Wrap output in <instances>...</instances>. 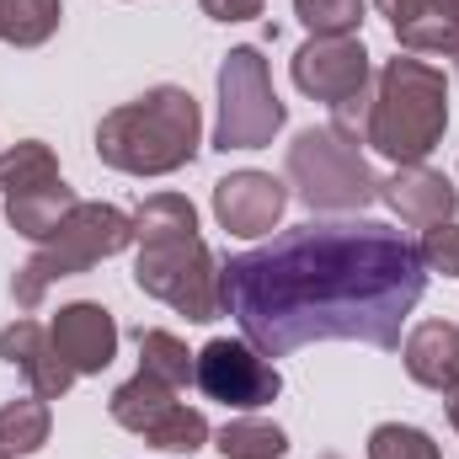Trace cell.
<instances>
[{"label": "cell", "mask_w": 459, "mask_h": 459, "mask_svg": "<svg viewBox=\"0 0 459 459\" xmlns=\"http://www.w3.org/2000/svg\"><path fill=\"white\" fill-rule=\"evenodd\" d=\"M422 294L428 267L417 246L379 220H310L220 262V305L262 358H289L310 342L395 352L401 321Z\"/></svg>", "instance_id": "6da1fadb"}, {"label": "cell", "mask_w": 459, "mask_h": 459, "mask_svg": "<svg viewBox=\"0 0 459 459\" xmlns=\"http://www.w3.org/2000/svg\"><path fill=\"white\" fill-rule=\"evenodd\" d=\"M134 283L187 321H220V262L198 235V209L182 193H150L134 209Z\"/></svg>", "instance_id": "7a4b0ae2"}, {"label": "cell", "mask_w": 459, "mask_h": 459, "mask_svg": "<svg viewBox=\"0 0 459 459\" xmlns=\"http://www.w3.org/2000/svg\"><path fill=\"white\" fill-rule=\"evenodd\" d=\"M198 144H204V113L182 86H155L97 123L102 166L128 177H171L198 160Z\"/></svg>", "instance_id": "3957f363"}, {"label": "cell", "mask_w": 459, "mask_h": 459, "mask_svg": "<svg viewBox=\"0 0 459 459\" xmlns=\"http://www.w3.org/2000/svg\"><path fill=\"white\" fill-rule=\"evenodd\" d=\"M444 128H449V75L417 54L385 59L363 117V144L395 166H422L444 144Z\"/></svg>", "instance_id": "277c9868"}, {"label": "cell", "mask_w": 459, "mask_h": 459, "mask_svg": "<svg viewBox=\"0 0 459 459\" xmlns=\"http://www.w3.org/2000/svg\"><path fill=\"white\" fill-rule=\"evenodd\" d=\"M128 246H134V214H123L117 204H75V214L48 240H38V251L16 267V278H11L16 310H38L59 278L91 273L97 262H108Z\"/></svg>", "instance_id": "5b68a950"}, {"label": "cell", "mask_w": 459, "mask_h": 459, "mask_svg": "<svg viewBox=\"0 0 459 459\" xmlns=\"http://www.w3.org/2000/svg\"><path fill=\"white\" fill-rule=\"evenodd\" d=\"M289 182L305 209L316 214H358L379 198V177L368 171L358 134L342 123H321L294 134L289 144Z\"/></svg>", "instance_id": "8992f818"}, {"label": "cell", "mask_w": 459, "mask_h": 459, "mask_svg": "<svg viewBox=\"0 0 459 459\" xmlns=\"http://www.w3.org/2000/svg\"><path fill=\"white\" fill-rule=\"evenodd\" d=\"M289 108L278 102L273 91V75H267V59L262 48L240 43L230 48L225 65H220V123H214V144L220 150H262L273 144V134L283 128Z\"/></svg>", "instance_id": "52a82bcc"}, {"label": "cell", "mask_w": 459, "mask_h": 459, "mask_svg": "<svg viewBox=\"0 0 459 459\" xmlns=\"http://www.w3.org/2000/svg\"><path fill=\"white\" fill-rule=\"evenodd\" d=\"M108 411H113L117 428L139 433L144 444H155V449H166V455H198V449H209V438H214V433H209V417L193 411V406H182L177 390L160 385V379H150L144 368L117 385L113 401H108Z\"/></svg>", "instance_id": "ba28073f"}, {"label": "cell", "mask_w": 459, "mask_h": 459, "mask_svg": "<svg viewBox=\"0 0 459 459\" xmlns=\"http://www.w3.org/2000/svg\"><path fill=\"white\" fill-rule=\"evenodd\" d=\"M294 86L332 108V123H363L368 117V48L363 38H310L294 54Z\"/></svg>", "instance_id": "9c48e42d"}, {"label": "cell", "mask_w": 459, "mask_h": 459, "mask_svg": "<svg viewBox=\"0 0 459 459\" xmlns=\"http://www.w3.org/2000/svg\"><path fill=\"white\" fill-rule=\"evenodd\" d=\"M193 385L209 401L230 406V411H262V406H273L283 395V374L251 342H230V337H214V342L198 352Z\"/></svg>", "instance_id": "30bf717a"}, {"label": "cell", "mask_w": 459, "mask_h": 459, "mask_svg": "<svg viewBox=\"0 0 459 459\" xmlns=\"http://www.w3.org/2000/svg\"><path fill=\"white\" fill-rule=\"evenodd\" d=\"M379 204L411 230H433L449 225L459 214V187L433 171V166H395L385 182H379Z\"/></svg>", "instance_id": "8fae6325"}, {"label": "cell", "mask_w": 459, "mask_h": 459, "mask_svg": "<svg viewBox=\"0 0 459 459\" xmlns=\"http://www.w3.org/2000/svg\"><path fill=\"white\" fill-rule=\"evenodd\" d=\"M289 209V187L267 171H230L225 182H214V214L230 235H273V225Z\"/></svg>", "instance_id": "7c38bea8"}, {"label": "cell", "mask_w": 459, "mask_h": 459, "mask_svg": "<svg viewBox=\"0 0 459 459\" xmlns=\"http://www.w3.org/2000/svg\"><path fill=\"white\" fill-rule=\"evenodd\" d=\"M48 337L59 347V358L75 368V379H81V374H102L117 358V321L102 305H91V299L65 305V310L48 321Z\"/></svg>", "instance_id": "4fadbf2b"}, {"label": "cell", "mask_w": 459, "mask_h": 459, "mask_svg": "<svg viewBox=\"0 0 459 459\" xmlns=\"http://www.w3.org/2000/svg\"><path fill=\"white\" fill-rule=\"evenodd\" d=\"M0 358H5V363L32 385V395H43V401H59V395L75 385V368L59 358L48 326H38V321H11V326L0 332Z\"/></svg>", "instance_id": "5bb4252c"}, {"label": "cell", "mask_w": 459, "mask_h": 459, "mask_svg": "<svg viewBox=\"0 0 459 459\" xmlns=\"http://www.w3.org/2000/svg\"><path fill=\"white\" fill-rule=\"evenodd\" d=\"M401 358H406V374H411L417 385L449 395L459 385V326H449V321H422V326L406 337Z\"/></svg>", "instance_id": "9a60e30c"}, {"label": "cell", "mask_w": 459, "mask_h": 459, "mask_svg": "<svg viewBox=\"0 0 459 459\" xmlns=\"http://www.w3.org/2000/svg\"><path fill=\"white\" fill-rule=\"evenodd\" d=\"M75 204H81V198H75V193L65 187V177H59V182H48V187H32V193L5 198V225L16 230V235H27V240H48L54 230L75 214Z\"/></svg>", "instance_id": "2e32d148"}, {"label": "cell", "mask_w": 459, "mask_h": 459, "mask_svg": "<svg viewBox=\"0 0 459 459\" xmlns=\"http://www.w3.org/2000/svg\"><path fill=\"white\" fill-rule=\"evenodd\" d=\"M48 401L43 395H22V401H5L0 406V455L5 459H22V455H38L48 444Z\"/></svg>", "instance_id": "e0dca14e"}, {"label": "cell", "mask_w": 459, "mask_h": 459, "mask_svg": "<svg viewBox=\"0 0 459 459\" xmlns=\"http://www.w3.org/2000/svg\"><path fill=\"white\" fill-rule=\"evenodd\" d=\"M59 16H65L59 0H0V43L38 48L59 32Z\"/></svg>", "instance_id": "ac0fdd59"}, {"label": "cell", "mask_w": 459, "mask_h": 459, "mask_svg": "<svg viewBox=\"0 0 459 459\" xmlns=\"http://www.w3.org/2000/svg\"><path fill=\"white\" fill-rule=\"evenodd\" d=\"M59 182V160L43 139H22L0 155V193L16 198V193H32V187H48Z\"/></svg>", "instance_id": "d6986e66"}, {"label": "cell", "mask_w": 459, "mask_h": 459, "mask_svg": "<svg viewBox=\"0 0 459 459\" xmlns=\"http://www.w3.org/2000/svg\"><path fill=\"white\" fill-rule=\"evenodd\" d=\"M214 449L225 459H283L289 455V438L278 422H262V417H235L214 433Z\"/></svg>", "instance_id": "ffe728a7"}, {"label": "cell", "mask_w": 459, "mask_h": 459, "mask_svg": "<svg viewBox=\"0 0 459 459\" xmlns=\"http://www.w3.org/2000/svg\"><path fill=\"white\" fill-rule=\"evenodd\" d=\"M193 363H198V352H187L182 337H171V332H139V368L150 379H160L171 390H187L193 385Z\"/></svg>", "instance_id": "44dd1931"}, {"label": "cell", "mask_w": 459, "mask_h": 459, "mask_svg": "<svg viewBox=\"0 0 459 459\" xmlns=\"http://www.w3.org/2000/svg\"><path fill=\"white\" fill-rule=\"evenodd\" d=\"M294 16L310 27V38H358L363 0H294Z\"/></svg>", "instance_id": "7402d4cb"}, {"label": "cell", "mask_w": 459, "mask_h": 459, "mask_svg": "<svg viewBox=\"0 0 459 459\" xmlns=\"http://www.w3.org/2000/svg\"><path fill=\"white\" fill-rule=\"evenodd\" d=\"M368 459H444L438 444L422 433V428H406V422H379L368 433Z\"/></svg>", "instance_id": "603a6c76"}, {"label": "cell", "mask_w": 459, "mask_h": 459, "mask_svg": "<svg viewBox=\"0 0 459 459\" xmlns=\"http://www.w3.org/2000/svg\"><path fill=\"white\" fill-rule=\"evenodd\" d=\"M417 256H422V267L428 273H444V278H459V225H433L422 230V246H417Z\"/></svg>", "instance_id": "cb8c5ba5"}, {"label": "cell", "mask_w": 459, "mask_h": 459, "mask_svg": "<svg viewBox=\"0 0 459 459\" xmlns=\"http://www.w3.org/2000/svg\"><path fill=\"white\" fill-rule=\"evenodd\" d=\"M214 22H251V16H262L267 11V0H198Z\"/></svg>", "instance_id": "d4e9b609"}, {"label": "cell", "mask_w": 459, "mask_h": 459, "mask_svg": "<svg viewBox=\"0 0 459 459\" xmlns=\"http://www.w3.org/2000/svg\"><path fill=\"white\" fill-rule=\"evenodd\" d=\"M374 5L390 16V27H395V32H401V27H411V22H422L428 11H438L433 0H374Z\"/></svg>", "instance_id": "484cf974"}, {"label": "cell", "mask_w": 459, "mask_h": 459, "mask_svg": "<svg viewBox=\"0 0 459 459\" xmlns=\"http://www.w3.org/2000/svg\"><path fill=\"white\" fill-rule=\"evenodd\" d=\"M449 422H455V433H459V385L449 390Z\"/></svg>", "instance_id": "4316f807"}, {"label": "cell", "mask_w": 459, "mask_h": 459, "mask_svg": "<svg viewBox=\"0 0 459 459\" xmlns=\"http://www.w3.org/2000/svg\"><path fill=\"white\" fill-rule=\"evenodd\" d=\"M433 5H438V11H444L449 22H459V0H433Z\"/></svg>", "instance_id": "83f0119b"}, {"label": "cell", "mask_w": 459, "mask_h": 459, "mask_svg": "<svg viewBox=\"0 0 459 459\" xmlns=\"http://www.w3.org/2000/svg\"><path fill=\"white\" fill-rule=\"evenodd\" d=\"M321 459H342V455H321Z\"/></svg>", "instance_id": "f1b7e54d"}, {"label": "cell", "mask_w": 459, "mask_h": 459, "mask_svg": "<svg viewBox=\"0 0 459 459\" xmlns=\"http://www.w3.org/2000/svg\"><path fill=\"white\" fill-rule=\"evenodd\" d=\"M455 65H459V48H455Z\"/></svg>", "instance_id": "f546056e"}, {"label": "cell", "mask_w": 459, "mask_h": 459, "mask_svg": "<svg viewBox=\"0 0 459 459\" xmlns=\"http://www.w3.org/2000/svg\"><path fill=\"white\" fill-rule=\"evenodd\" d=\"M0 459H5V455H0Z\"/></svg>", "instance_id": "4dcf8cb0"}]
</instances>
